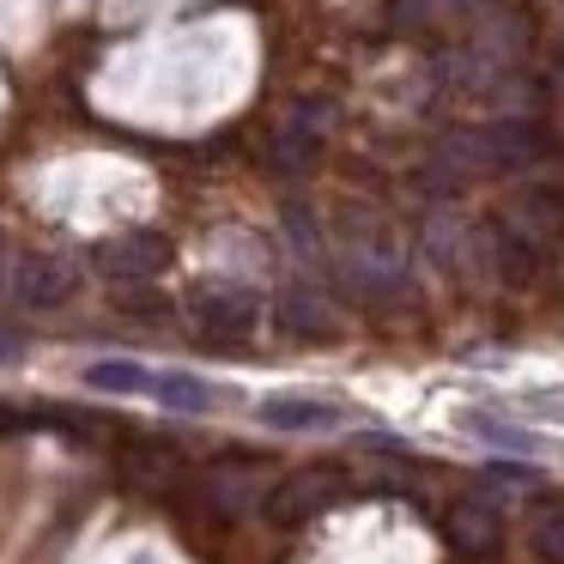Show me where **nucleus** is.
Segmentation results:
<instances>
[{
	"mask_svg": "<svg viewBox=\"0 0 564 564\" xmlns=\"http://www.w3.org/2000/svg\"><path fill=\"white\" fill-rule=\"evenodd\" d=\"M443 19H449V0H394L389 7L394 31H437Z\"/></svg>",
	"mask_w": 564,
	"mask_h": 564,
	"instance_id": "nucleus-16",
	"label": "nucleus"
},
{
	"mask_svg": "<svg viewBox=\"0 0 564 564\" xmlns=\"http://www.w3.org/2000/svg\"><path fill=\"white\" fill-rule=\"evenodd\" d=\"M558 74H564V43H558Z\"/></svg>",
	"mask_w": 564,
	"mask_h": 564,
	"instance_id": "nucleus-18",
	"label": "nucleus"
},
{
	"mask_svg": "<svg viewBox=\"0 0 564 564\" xmlns=\"http://www.w3.org/2000/svg\"><path fill=\"white\" fill-rule=\"evenodd\" d=\"M273 316H280L292 334H322V328H328V304H322V292H310V285H292V292H280Z\"/></svg>",
	"mask_w": 564,
	"mask_h": 564,
	"instance_id": "nucleus-14",
	"label": "nucleus"
},
{
	"mask_svg": "<svg viewBox=\"0 0 564 564\" xmlns=\"http://www.w3.org/2000/svg\"><path fill=\"white\" fill-rule=\"evenodd\" d=\"M528 552H534L540 564H564V503L534 510V522H528Z\"/></svg>",
	"mask_w": 564,
	"mask_h": 564,
	"instance_id": "nucleus-15",
	"label": "nucleus"
},
{
	"mask_svg": "<svg viewBox=\"0 0 564 564\" xmlns=\"http://www.w3.org/2000/svg\"><path fill=\"white\" fill-rule=\"evenodd\" d=\"M256 413L268 431H328V425H340V406L322 401V394H268Z\"/></svg>",
	"mask_w": 564,
	"mask_h": 564,
	"instance_id": "nucleus-10",
	"label": "nucleus"
},
{
	"mask_svg": "<svg viewBox=\"0 0 564 564\" xmlns=\"http://www.w3.org/2000/svg\"><path fill=\"white\" fill-rule=\"evenodd\" d=\"M79 292V268L67 256H19L13 261V297L25 310H62Z\"/></svg>",
	"mask_w": 564,
	"mask_h": 564,
	"instance_id": "nucleus-7",
	"label": "nucleus"
},
{
	"mask_svg": "<svg viewBox=\"0 0 564 564\" xmlns=\"http://www.w3.org/2000/svg\"><path fill=\"white\" fill-rule=\"evenodd\" d=\"M171 237L164 231H147V225H134V231L110 237V243H98V268L110 273L116 285H147L159 280L164 268H171Z\"/></svg>",
	"mask_w": 564,
	"mask_h": 564,
	"instance_id": "nucleus-6",
	"label": "nucleus"
},
{
	"mask_svg": "<svg viewBox=\"0 0 564 564\" xmlns=\"http://www.w3.org/2000/svg\"><path fill=\"white\" fill-rule=\"evenodd\" d=\"M564 237V195L552 188H522L510 207L498 213V225H486V243L498 256L503 273H522L528 261H540Z\"/></svg>",
	"mask_w": 564,
	"mask_h": 564,
	"instance_id": "nucleus-2",
	"label": "nucleus"
},
{
	"mask_svg": "<svg viewBox=\"0 0 564 564\" xmlns=\"http://www.w3.org/2000/svg\"><path fill=\"white\" fill-rule=\"evenodd\" d=\"M449 540L462 552H474V558H486V552H498V540H503V516H498V503H486V498H467V503H455L449 510Z\"/></svg>",
	"mask_w": 564,
	"mask_h": 564,
	"instance_id": "nucleus-11",
	"label": "nucleus"
},
{
	"mask_svg": "<svg viewBox=\"0 0 564 564\" xmlns=\"http://www.w3.org/2000/svg\"><path fill=\"white\" fill-rule=\"evenodd\" d=\"M13 358H19V340L13 334H0V365H13Z\"/></svg>",
	"mask_w": 564,
	"mask_h": 564,
	"instance_id": "nucleus-17",
	"label": "nucleus"
},
{
	"mask_svg": "<svg viewBox=\"0 0 564 564\" xmlns=\"http://www.w3.org/2000/svg\"><path fill=\"white\" fill-rule=\"evenodd\" d=\"M188 316H195L200 340H249L261 328V297L249 285H200L188 297Z\"/></svg>",
	"mask_w": 564,
	"mask_h": 564,
	"instance_id": "nucleus-4",
	"label": "nucleus"
},
{
	"mask_svg": "<svg viewBox=\"0 0 564 564\" xmlns=\"http://www.w3.org/2000/svg\"><path fill=\"white\" fill-rule=\"evenodd\" d=\"M340 491H346V479L334 474V467H292L285 479H273L261 510H268V522L297 528V522H310V516H322L328 503H340Z\"/></svg>",
	"mask_w": 564,
	"mask_h": 564,
	"instance_id": "nucleus-5",
	"label": "nucleus"
},
{
	"mask_svg": "<svg viewBox=\"0 0 564 564\" xmlns=\"http://www.w3.org/2000/svg\"><path fill=\"white\" fill-rule=\"evenodd\" d=\"M334 280H340V292L352 304H370V310H389L413 297L406 256L389 243V231H365V225H352V249L334 261Z\"/></svg>",
	"mask_w": 564,
	"mask_h": 564,
	"instance_id": "nucleus-3",
	"label": "nucleus"
},
{
	"mask_svg": "<svg viewBox=\"0 0 564 564\" xmlns=\"http://www.w3.org/2000/svg\"><path fill=\"white\" fill-rule=\"evenodd\" d=\"M86 382L98 394H152V370L147 365H134V358H98V365L86 370Z\"/></svg>",
	"mask_w": 564,
	"mask_h": 564,
	"instance_id": "nucleus-13",
	"label": "nucleus"
},
{
	"mask_svg": "<svg viewBox=\"0 0 564 564\" xmlns=\"http://www.w3.org/2000/svg\"><path fill=\"white\" fill-rule=\"evenodd\" d=\"M268 474H261V462H237V467H213V479H207V498H213V510H225V516H243V510H261L268 503Z\"/></svg>",
	"mask_w": 564,
	"mask_h": 564,
	"instance_id": "nucleus-9",
	"label": "nucleus"
},
{
	"mask_svg": "<svg viewBox=\"0 0 564 564\" xmlns=\"http://www.w3.org/2000/svg\"><path fill=\"white\" fill-rule=\"evenodd\" d=\"M546 134L534 122H474V128H449L437 140V171L449 176H503V171H528L546 159Z\"/></svg>",
	"mask_w": 564,
	"mask_h": 564,
	"instance_id": "nucleus-1",
	"label": "nucleus"
},
{
	"mask_svg": "<svg viewBox=\"0 0 564 564\" xmlns=\"http://www.w3.org/2000/svg\"><path fill=\"white\" fill-rule=\"evenodd\" d=\"M152 401L171 406V413H213L219 406V389L200 377H183V370H164L159 382H152Z\"/></svg>",
	"mask_w": 564,
	"mask_h": 564,
	"instance_id": "nucleus-12",
	"label": "nucleus"
},
{
	"mask_svg": "<svg viewBox=\"0 0 564 564\" xmlns=\"http://www.w3.org/2000/svg\"><path fill=\"white\" fill-rule=\"evenodd\" d=\"M328 104H316V98H304L292 116H285V128L273 134V164L280 171H310L316 164V152H322V140H328Z\"/></svg>",
	"mask_w": 564,
	"mask_h": 564,
	"instance_id": "nucleus-8",
	"label": "nucleus"
}]
</instances>
